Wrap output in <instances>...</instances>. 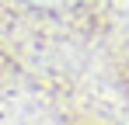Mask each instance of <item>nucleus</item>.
<instances>
[{"instance_id":"1","label":"nucleus","mask_w":129,"mask_h":125,"mask_svg":"<svg viewBox=\"0 0 129 125\" xmlns=\"http://www.w3.org/2000/svg\"><path fill=\"white\" fill-rule=\"evenodd\" d=\"M28 4H35V7H63L70 0H28Z\"/></svg>"}]
</instances>
